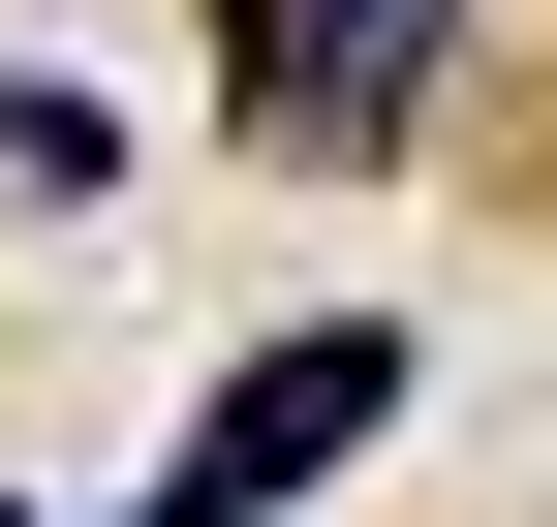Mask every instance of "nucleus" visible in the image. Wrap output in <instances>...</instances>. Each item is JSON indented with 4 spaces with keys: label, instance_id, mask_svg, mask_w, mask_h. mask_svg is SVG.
<instances>
[{
    "label": "nucleus",
    "instance_id": "1",
    "mask_svg": "<svg viewBox=\"0 0 557 527\" xmlns=\"http://www.w3.org/2000/svg\"><path fill=\"white\" fill-rule=\"evenodd\" d=\"M372 404H403V342H372V310H341V342H248L218 404H186V466L124 497V527H278V497H310V466H341Z\"/></svg>",
    "mask_w": 557,
    "mask_h": 527
},
{
    "label": "nucleus",
    "instance_id": "3",
    "mask_svg": "<svg viewBox=\"0 0 557 527\" xmlns=\"http://www.w3.org/2000/svg\"><path fill=\"white\" fill-rule=\"evenodd\" d=\"M0 186L62 218V186H94V94H32V62H0Z\"/></svg>",
    "mask_w": 557,
    "mask_h": 527
},
{
    "label": "nucleus",
    "instance_id": "2",
    "mask_svg": "<svg viewBox=\"0 0 557 527\" xmlns=\"http://www.w3.org/2000/svg\"><path fill=\"white\" fill-rule=\"evenodd\" d=\"M403 62H434V0H248V156H372Z\"/></svg>",
    "mask_w": 557,
    "mask_h": 527
}]
</instances>
